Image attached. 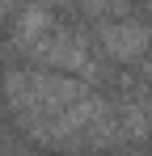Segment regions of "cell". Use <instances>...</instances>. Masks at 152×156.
<instances>
[{"label": "cell", "mask_w": 152, "mask_h": 156, "mask_svg": "<svg viewBox=\"0 0 152 156\" xmlns=\"http://www.w3.org/2000/svg\"><path fill=\"white\" fill-rule=\"evenodd\" d=\"M4 93H9V110L17 114L21 131L34 135L38 127H47L59 114H68L89 93V84H80L76 76L47 72V68H13L4 76Z\"/></svg>", "instance_id": "1"}, {"label": "cell", "mask_w": 152, "mask_h": 156, "mask_svg": "<svg viewBox=\"0 0 152 156\" xmlns=\"http://www.w3.org/2000/svg\"><path fill=\"white\" fill-rule=\"evenodd\" d=\"M30 59L38 63V68H59V72H72V76H97V68H93V55H89V47L76 38L72 30L55 26L30 51Z\"/></svg>", "instance_id": "2"}, {"label": "cell", "mask_w": 152, "mask_h": 156, "mask_svg": "<svg viewBox=\"0 0 152 156\" xmlns=\"http://www.w3.org/2000/svg\"><path fill=\"white\" fill-rule=\"evenodd\" d=\"M97 42L114 63H135L152 47V30L148 21H135V17H110L97 26Z\"/></svg>", "instance_id": "3"}, {"label": "cell", "mask_w": 152, "mask_h": 156, "mask_svg": "<svg viewBox=\"0 0 152 156\" xmlns=\"http://www.w3.org/2000/svg\"><path fill=\"white\" fill-rule=\"evenodd\" d=\"M51 30H55V17H51V9L38 0V4H25L21 17H17V26H13V51L30 55L42 38H47Z\"/></svg>", "instance_id": "4"}, {"label": "cell", "mask_w": 152, "mask_h": 156, "mask_svg": "<svg viewBox=\"0 0 152 156\" xmlns=\"http://www.w3.org/2000/svg\"><path fill=\"white\" fill-rule=\"evenodd\" d=\"M4 13H9V0H0V21H4Z\"/></svg>", "instance_id": "5"}, {"label": "cell", "mask_w": 152, "mask_h": 156, "mask_svg": "<svg viewBox=\"0 0 152 156\" xmlns=\"http://www.w3.org/2000/svg\"><path fill=\"white\" fill-rule=\"evenodd\" d=\"M144 72H148V80H152V59H148V63H144Z\"/></svg>", "instance_id": "6"}]
</instances>
